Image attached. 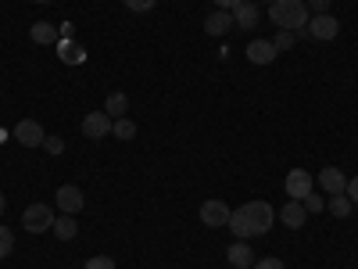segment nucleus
I'll use <instances>...</instances> for the list:
<instances>
[{
    "label": "nucleus",
    "instance_id": "c756f323",
    "mask_svg": "<svg viewBox=\"0 0 358 269\" xmlns=\"http://www.w3.org/2000/svg\"><path fill=\"white\" fill-rule=\"evenodd\" d=\"M348 198H351V205H358V176L355 179H348V191H344Z\"/></svg>",
    "mask_w": 358,
    "mask_h": 269
},
{
    "label": "nucleus",
    "instance_id": "0eeeda50",
    "mask_svg": "<svg viewBox=\"0 0 358 269\" xmlns=\"http://www.w3.org/2000/svg\"><path fill=\"white\" fill-rule=\"evenodd\" d=\"M43 126L40 123H33V118H22V123L15 126V140L22 144V147H43Z\"/></svg>",
    "mask_w": 358,
    "mask_h": 269
},
{
    "label": "nucleus",
    "instance_id": "cd10ccee",
    "mask_svg": "<svg viewBox=\"0 0 358 269\" xmlns=\"http://www.w3.org/2000/svg\"><path fill=\"white\" fill-rule=\"evenodd\" d=\"M251 269H287V265H283L280 258H258V262H255Z\"/></svg>",
    "mask_w": 358,
    "mask_h": 269
},
{
    "label": "nucleus",
    "instance_id": "ddd939ff",
    "mask_svg": "<svg viewBox=\"0 0 358 269\" xmlns=\"http://www.w3.org/2000/svg\"><path fill=\"white\" fill-rule=\"evenodd\" d=\"M226 258H229V265L233 269H251L258 258H255V251L248 248V241H233L229 248H226Z\"/></svg>",
    "mask_w": 358,
    "mask_h": 269
},
{
    "label": "nucleus",
    "instance_id": "7ed1b4c3",
    "mask_svg": "<svg viewBox=\"0 0 358 269\" xmlns=\"http://www.w3.org/2000/svg\"><path fill=\"white\" fill-rule=\"evenodd\" d=\"M54 219H57V216L50 212V205H40V201H36V205H29L25 212H22V226H25L29 233H43V230H50Z\"/></svg>",
    "mask_w": 358,
    "mask_h": 269
},
{
    "label": "nucleus",
    "instance_id": "f8f14e48",
    "mask_svg": "<svg viewBox=\"0 0 358 269\" xmlns=\"http://www.w3.org/2000/svg\"><path fill=\"white\" fill-rule=\"evenodd\" d=\"M280 223H283V226H290V230H301V226L308 223V212H305V205L290 198V201H287V205L280 208Z\"/></svg>",
    "mask_w": 358,
    "mask_h": 269
},
{
    "label": "nucleus",
    "instance_id": "a878e982",
    "mask_svg": "<svg viewBox=\"0 0 358 269\" xmlns=\"http://www.w3.org/2000/svg\"><path fill=\"white\" fill-rule=\"evenodd\" d=\"M122 4H126L129 11H151V8L158 4V0H122Z\"/></svg>",
    "mask_w": 358,
    "mask_h": 269
},
{
    "label": "nucleus",
    "instance_id": "9b49d317",
    "mask_svg": "<svg viewBox=\"0 0 358 269\" xmlns=\"http://www.w3.org/2000/svg\"><path fill=\"white\" fill-rule=\"evenodd\" d=\"M258 18H262V11H258V4H251V0H244V4L233 8V25L244 29V33H251V29L258 25Z\"/></svg>",
    "mask_w": 358,
    "mask_h": 269
},
{
    "label": "nucleus",
    "instance_id": "9d476101",
    "mask_svg": "<svg viewBox=\"0 0 358 269\" xmlns=\"http://www.w3.org/2000/svg\"><path fill=\"white\" fill-rule=\"evenodd\" d=\"M276 47H273V40H251L248 43V62L251 65H273L276 62Z\"/></svg>",
    "mask_w": 358,
    "mask_h": 269
},
{
    "label": "nucleus",
    "instance_id": "473e14b6",
    "mask_svg": "<svg viewBox=\"0 0 358 269\" xmlns=\"http://www.w3.org/2000/svg\"><path fill=\"white\" fill-rule=\"evenodd\" d=\"M4 137H8V133H4V130H0V144H4Z\"/></svg>",
    "mask_w": 358,
    "mask_h": 269
},
{
    "label": "nucleus",
    "instance_id": "b1692460",
    "mask_svg": "<svg viewBox=\"0 0 358 269\" xmlns=\"http://www.w3.org/2000/svg\"><path fill=\"white\" fill-rule=\"evenodd\" d=\"M83 269H115V258L111 255H94V258H86Z\"/></svg>",
    "mask_w": 358,
    "mask_h": 269
},
{
    "label": "nucleus",
    "instance_id": "4be33fe9",
    "mask_svg": "<svg viewBox=\"0 0 358 269\" xmlns=\"http://www.w3.org/2000/svg\"><path fill=\"white\" fill-rule=\"evenodd\" d=\"M11 248H15V233H11L8 226H0V258H8Z\"/></svg>",
    "mask_w": 358,
    "mask_h": 269
},
{
    "label": "nucleus",
    "instance_id": "f704fd0d",
    "mask_svg": "<svg viewBox=\"0 0 358 269\" xmlns=\"http://www.w3.org/2000/svg\"><path fill=\"white\" fill-rule=\"evenodd\" d=\"M262 4H273V0H262Z\"/></svg>",
    "mask_w": 358,
    "mask_h": 269
},
{
    "label": "nucleus",
    "instance_id": "1a4fd4ad",
    "mask_svg": "<svg viewBox=\"0 0 358 269\" xmlns=\"http://www.w3.org/2000/svg\"><path fill=\"white\" fill-rule=\"evenodd\" d=\"M201 223H204L208 230L226 226V223H229V208H226L222 201H204V205H201Z\"/></svg>",
    "mask_w": 358,
    "mask_h": 269
},
{
    "label": "nucleus",
    "instance_id": "f3484780",
    "mask_svg": "<svg viewBox=\"0 0 358 269\" xmlns=\"http://www.w3.org/2000/svg\"><path fill=\"white\" fill-rule=\"evenodd\" d=\"M57 57H62V62H69V65H83V62H86V50H83V43L57 40Z\"/></svg>",
    "mask_w": 358,
    "mask_h": 269
},
{
    "label": "nucleus",
    "instance_id": "2eb2a0df",
    "mask_svg": "<svg viewBox=\"0 0 358 269\" xmlns=\"http://www.w3.org/2000/svg\"><path fill=\"white\" fill-rule=\"evenodd\" d=\"M233 29V11H212L208 15V22H204V33L208 36H226Z\"/></svg>",
    "mask_w": 358,
    "mask_h": 269
},
{
    "label": "nucleus",
    "instance_id": "a211bd4d",
    "mask_svg": "<svg viewBox=\"0 0 358 269\" xmlns=\"http://www.w3.org/2000/svg\"><path fill=\"white\" fill-rule=\"evenodd\" d=\"M50 230H54L57 241H72V237L79 233V223H76V216H65V212H62V216L54 219V226H50Z\"/></svg>",
    "mask_w": 358,
    "mask_h": 269
},
{
    "label": "nucleus",
    "instance_id": "f257e3e1",
    "mask_svg": "<svg viewBox=\"0 0 358 269\" xmlns=\"http://www.w3.org/2000/svg\"><path fill=\"white\" fill-rule=\"evenodd\" d=\"M273 219H276V212L268 201H248V205L236 208V212H229L226 226L233 230L236 241H251V237H262V233L273 230Z\"/></svg>",
    "mask_w": 358,
    "mask_h": 269
},
{
    "label": "nucleus",
    "instance_id": "2f4dec72",
    "mask_svg": "<svg viewBox=\"0 0 358 269\" xmlns=\"http://www.w3.org/2000/svg\"><path fill=\"white\" fill-rule=\"evenodd\" d=\"M4 208H8V198H4V194H0V216H4Z\"/></svg>",
    "mask_w": 358,
    "mask_h": 269
},
{
    "label": "nucleus",
    "instance_id": "6ab92c4d",
    "mask_svg": "<svg viewBox=\"0 0 358 269\" xmlns=\"http://www.w3.org/2000/svg\"><path fill=\"white\" fill-rule=\"evenodd\" d=\"M126 108H129V97L122 94V90H115V94H108V101H104V111H108L111 118H122V115H126Z\"/></svg>",
    "mask_w": 358,
    "mask_h": 269
},
{
    "label": "nucleus",
    "instance_id": "7c9ffc66",
    "mask_svg": "<svg viewBox=\"0 0 358 269\" xmlns=\"http://www.w3.org/2000/svg\"><path fill=\"white\" fill-rule=\"evenodd\" d=\"M215 4H219V11H233L236 4H244V0H215Z\"/></svg>",
    "mask_w": 358,
    "mask_h": 269
},
{
    "label": "nucleus",
    "instance_id": "39448f33",
    "mask_svg": "<svg viewBox=\"0 0 358 269\" xmlns=\"http://www.w3.org/2000/svg\"><path fill=\"white\" fill-rule=\"evenodd\" d=\"M305 33H308V36H315V40H334V36L341 33V22H337L334 15H312Z\"/></svg>",
    "mask_w": 358,
    "mask_h": 269
},
{
    "label": "nucleus",
    "instance_id": "f03ea898",
    "mask_svg": "<svg viewBox=\"0 0 358 269\" xmlns=\"http://www.w3.org/2000/svg\"><path fill=\"white\" fill-rule=\"evenodd\" d=\"M308 4L305 0H273L268 4V22L276 29H287V33H305L308 29Z\"/></svg>",
    "mask_w": 358,
    "mask_h": 269
},
{
    "label": "nucleus",
    "instance_id": "bb28decb",
    "mask_svg": "<svg viewBox=\"0 0 358 269\" xmlns=\"http://www.w3.org/2000/svg\"><path fill=\"white\" fill-rule=\"evenodd\" d=\"M301 205H305V212H308V216H312V212H322V198H319V194H308Z\"/></svg>",
    "mask_w": 358,
    "mask_h": 269
},
{
    "label": "nucleus",
    "instance_id": "dca6fc26",
    "mask_svg": "<svg viewBox=\"0 0 358 269\" xmlns=\"http://www.w3.org/2000/svg\"><path fill=\"white\" fill-rule=\"evenodd\" d=\"M29 36H33V43H43V47H50V43H57V40H62V29H54L50 22H36L33 29H29Z\"/></svg>",
    "mask_w": 358,
    "mask_h": 269
},
{
    "label": "nucleus",
    "instance_id": "4468645a",
    "mask_svg": "<svg viewBox=\"0 0 358 269\" xmlns=\"http://www.w3.org/2000/svg\"><path fill=\"white\" fill-rule=\"evenodd\" d=\"M319 184H322L326 194H344V191H348V176H344L337 165H326V169L319 172Z\"/></svg>",
    "mask_w": 358,
    "mask_h": 269
},
{
    "label": "nucleus",
    "instance_id": "c85d7f7f",
    "mask_svg": "<svg viewBox=\"0 0 358 269\" xmlns=\"http://www.w3.org/2000/svg\"><path fill=\"white\" fill-rule=\"evenodd\" d=\"M308 11H315V15H330V0H308Z\"/></svg>",
    "mask_w": 358,
    "mask_h": 269
},
{
    "label": "nucleus",
    "instance_id": "423d86ee",
    "mask_svg": "<svg viewBox=\"0 0 358 269\" xmlns=\"http://www.w3.org/2000/svg\"><path fill=\"white\" fill-rule=\"evenodd\" d=\"M54 201H57V208H62L65 216H76V212H83V205H86L83 191H79V187H72V184H65V187H57Z\"/></svg>",
    "mask_w": 358,
    "mask_h": 269
},
{
    "label": "nucleus",
    "instance_id": "393cba45",
    "mask_svg": "<svg viewBox=\"0 0 358 269\" xmlns=\"http://www.w3.org/2000/svg\"><path fill=\"white\" fill-rule=\"evenodd\" d=\"M294 40H297V33H287V29H280V36L273 40V47H276V50H290Z\"/></svg>",
    "mask_w": 358,
    "mask_h": 269
},
{
    "label": "nucleus",
    "instance_id": "72a5a7b5",
    "mask_svg": "<svg viewBox=\"0 0 358 269\" xmlns=\"http://www.w3.org/2000/svg\"><path fill=\"white\" fill-rule=\"evenodd\" d=\"M36 4H50V0H36Z\"/></svg>",
    "mask_w": 358,
    "mask_h": 269
},
{
    "label": "nucleus",
    "instance_id": "20e7f679",
    "mask_svg": "<svg viewBox=\"0 0 358 269\" xmlns=\"http://www.w3.org/2000/svg\"><path fill=\"white\" fill-rule=\"evenodd\" d=\"M111 123H115V118H111L108 111H90V115L83 118V137H90V140L111 137Z\"/></svg>",
    "mask_w": 358,
    "mask_h": 269
},
{
    "label": "nucleus",
    "instance_id": "5701e85b",
    "mask_svg": "<svg viewBox=\"0 0 358 269\" xmlns=\"http://www.w3.org/2000/svg\"><path fill=\"white\" fill-rule=\"evenodd\" d=\"M43 151L47 155H65V137H43Z\"/></svg>",
    "mask_w": 358,
    "mask_h": 269
},
{
    "label": "nucleus",
    "instance_id": "412c9836",
    "mask_svg": "<svg viewBox=\"0 0 358 269\" xmlns=\"http://www.w3.org/2000/svg\"><path fill=\"white\" fill-rule=\"evenodd\" d=\"M111 137H118V140H133L136 137V123H133V118H115V123H111Z\"/></svg>",
    "mask_w": 358,
    "mask_h": 269
},
{
    "label": "nucleus",
    "instance_id": "aec40b11",
    "mask_svg": "<svg viewBox=\"0 0 358 269\" xmlns=\"http://www.w3.org/2000/svg\"><path fill=\"white\" fill-rule=\"evenodd\" d=\"M330 216H337V219H348L351 216V198L348 194H330Z\"/></svg>",
    "mask_w": 358,
    "mask_h": 269
},
{
    "label": "nucleus",
    "instance_id": "6e6552de",
    "mask_svg": "<svg viewBox=\"0 0 358 269\" xmlns=\"http://www.w3.org/2000/svg\"><path fill=\"white\" fill-rule=\"evenodd\" d=\"M287 194H290L294 201H305V198L312 194V172L290 169V176H287Z\"/></svg>",
    "mask_w": 358,
    "mask_h": 269
}]
</instances>
